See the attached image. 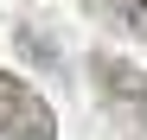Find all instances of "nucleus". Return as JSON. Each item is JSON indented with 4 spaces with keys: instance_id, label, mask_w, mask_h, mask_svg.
Segmentation results:
<instances>
[{
    "instance_id": "nucleus-3",
    "label": "nucleus",
    "mask_w": 147,
    "mask_h": 140,
    "mask_svg": "<svg viewBox=\"0 0 147 140\" xmlns=\"http://www.w3.org/2000/svg\"><path fill=\"white\" fill-rule=\"evenodd\" d=\"M83 7H96L109 26H121V32L147 38V0H83Z\"/></svg>"
},
{
    "instance_id": "nucleus-1",
    "label": "nucleus",
    "mask_w": 147,
    "mask_h": 140,
    "mask_svg": "<svg viewBox=\"0 0 147 140\" xmlns=\"http://www.w3.org/2000/svg\"><path fill=\"white\" fill-rule=\"evenodd\" d=\"M90 77H96V89H102L109 115H115V121L128 127L134 140H147V70H134L128 57L102 51V57L90 64Z\"/></svg>"
},
{
    "instance_id": "nucleus-2",
    "label": "nucleus",
    "mask_w": 147,
    "mask_h": 140,
    "mask_svg": "<svg viewBox=\"0 0 147 140\" xmlns=\"http://www.w3.org/2000/svg\"><path fill=\"white\" fill-rule=\"evenodd\" d=\"M0 140H58L51 102L13 70H0Z\"/></svg>"
}]
</instances>
